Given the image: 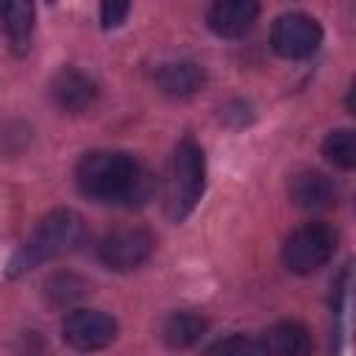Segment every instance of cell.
<instances>
[{
    "label": "cell",
    "mask_w": 356,
    "mask_h": 356,
    "mask_svg": "<svg viewBox=\"0 0 356 356\" xmlns=\"http://www.w3.org/2000/svg\"><path fill=\"white\" fill-rule=\"evenodd\" d=\"M78 189L97 203H145L153 192L150 172L120 150H95L81 159L75 172Z\"/></svg>",
    "instance_id": "1"
},
{
    "label": "cell",
    "mask_w": 356,
    "mask_h": 356,
    "mask_svg": "<svg viewBox=\"0 0 356 356\" xmlns=\"http://www.w3.org/2000/svg\"><path fill=\"white\" fill-rule=\"evenodd\" d=\"M83 217L72 209H56L39 220V225L31 231V236L17 248V253L8 261V275H22L33 270L42 261L58 259L72 253L83 242Z\"/></svg>",
    "instance_id": "2"
},
{
    "label": "cell",
    "mask_w": 356,
    "mask_h": 356,
    "mask_svg": "<svg viewBox=\"0 0 356 356\" xmlns=\"http://www.w3.org/2000/svg\"><path fill=\"white\" fill-rule=\"evenodd\" d=\"M206 189V159H203V147L192 139L184 136L175 145L172 153V164H170V178H167V214L170 220L181 222L184 217L192 214V209L197 206V200L203 197Z\"/></svg>",
    "instance_id": "3"
},
{
    "label": "cell",
    "mask_w": 356,
    "mask_h": 356,
    "mask_svg": "<svg viewBox=\"0 0 356 356\" xmlns=\"http://www.w3.org/2000/svg\"><path fill=\"white\" fill-rule=\"evenodd\" d=\"M337 248V234L325 222H306L284 242V264L289 273L309 275L328 264Z\"/></svg>",
    "instance_id": "4"
},
{
    "label": "cell",
    "mask_w": 356,
    "mask_h": 356,
    "mask_svg": "<svg viewBox=\"0 0 356 356\" xmlns=\"http://www.w3.org/2000/svg\"><path fill=\"white\" fill-rule=\"evenodd\" d=\"M323 42V28L303 11H286L273 22L270 44L284 58H309Z\"/></svg>",
    "instance_id": "5"
},
{
    "label": "cell",
    "mask_w": 356,
    "mask_h": 356,
    "mask_svg": "<svg viewBox=\"0 0 356 356\" xmlns=\"http://www.w3.org/2000/svg\"><path fill=\"white\" fill-rule=\"evenodd\" d=\"M153 248H156L153 234L131 225V228H114L111 234H106L97 248V256L108 270L128 273V270H136L139 264H145L150 259Z\"/></svg>",
    "instance_id": "6"
},
{
    "label": "cell",
    "mask_w": 356,
    "mask_h": 356,
    "mask_svg": "<svg viewBox=\"0 0 356 356\" xmlns=\"http://www.w3.org/2000/svg\"><path fill=\"white\" fill-rule=\"evenodd\" d=\"M61 337L75 350H100L114 342L117 320L95 312V309H75L61 323Z\"/></svg>",
    "instance_id": "7"
},
{
    "label": "cell",
    "mask_w": 356,
    "mask_h": 356,
    "mask_svg": "<svg viewBox=\"0 0 356 356\" xmlns=\"http://www.w3.org/2000/svg\"><path fill=\"white\" fill-rule=\"evenodd\" d=\"M50 97L61 111H72L75 114V111H83V108H89L95 103L97 83L86 72H81L75 67H64L50 81Z\"/></svg>",
    "instance_id": "8"
},
{
    "label": "cell",
    "mask_w": 356,
    "mask_h": 356,
    "mask_svg": "<svg viewBox=\"0 0 356 356\" xmlns=\"http://www.w3.org/2000/svg\"><path fill=\"white\" fill-rule=\"evenodd\" d=\"M259 17V3L253 0H220L209 8V28L222 39H236L253 28Z\"/></svg>",
    "instance_id": "9"
},
{
    "label": "cell",
    "mask_w": 356,
    "mask_h": 356,
    "mask_svg": "<svg viewBox=\"0 0 356 356\" xmlns=\"http://www.w3.org/2000/svg\"><path fill=\"white\" fill-rule=\"evenodd\" d=\"M259 350L261 356H309L312 334L298 320H281L261 334Z\"/></svg>",
    "instance_id": "10"
},
{
    "label": "cell",
    "mask_w": 356,
    "mask_h": 356,
    "mask_svg": "<svg viewBox=\"0 0 356 356\" xmlns=\"http://www.w3.org/2000/svg\"><path fill=\"white\" fill-rule=\"evenodd\" d=\"M334 197H337V189H334L331 178H325L317 170H303L289 181V200L298 209L320 211V209H328L334 203Z\"/></svg>",
    "instance_id": "11"
},
{
    "label": "cell",
    "mask_w": 356,
    "mask_h": 356,
    "mask_svg": "<svg viewBox=\"0 0 356 356\" xmlns=\"http://www.w3.org/2000/svg\"><path fill=\"white\" fill-rule=\"evenodd\" d=\"M156 83L170 97H189L206 83V72L195 61H167L159 67Z\"/></svg>",
    "instance_id": "12"
},
{
    "label": "cell",
    "mask_w": 356,
    "mask_h": 356,
    "mask_svg": "<svg viewBox=\"0 0 356 356\" xmlns=\"http://www.w3.org/2000/svg\"><path fill=\"white\" fill-rule=\"evenodd\" d=\"M206 328H209V323L200 314H195V312H172L161 323V339H164L167 348L184 350V348H192L195 342H200Z\"/></svg>",
    "instance_id": "13"
},
{
    "label": "cell",
    "mask_w": 356,
    "mask_h": 356,
    "mask_svg": "<svg viewBox=\"0 0 356 356\" xmlns=\"http://www.w3.org/2000/svg\"><path fill=\"white\" fill-rule=\"evenodd\" d=\"M0 17H3L11 47L17 53H25L31 44V33H33V6L25 0H11L0 6Z\"/></svg>",
    "instance_id": "14"
},
{
    "label": "cell",
    "mask_w": 356,
    "mask_h": 356,
    "mask_svg": "<svg viewBox=\"0 0 356 356\" xmlns=\"http://www.w3.org/2000/svg\"><path fill=\"white\" fill-rule=\"evenodd\" d=\"M323 156L339 167V170H350L356 164V136L353 131L342 128V131H331L323 142Z\"/></svg>",
    "instance_id": "15"
},
{
    "label": "cell",
    "mask_w": 356,
    "mask_h": 356,
    "mask_svg": "<svg viewBox=\"0 0 356 356\" xmlns=\"http://www.w3.org/2000/svg\"><path fill=\"white\" fill-rule=\"evenodd\" d=\"M86 281L72 275V273H56L53 278H47L44 284V295L56 303V306H67V303H75L78 298L86 295Z\"/></svg>",
    "instance_id": "16"
},
{
    "label": "cell",
    "mask_w": 356,
    "mask_h": 356,
    "mask_svg": "<svg viewBox=\"0 0 356 356\" xmlns=\"http://www.w3.org/2000/svg\"><path fill=\"white\" fill-rule=\"evenodd\" d=\"M203 356H259V348L253 339H248L242 334H231V337L211 342Z\"/></svg>",
    "instance_id": "17"
},
{
    "label": "cell",
    "mask_w": 356,
    "mask_h": 356,
    "mask_svg": "<svg viewBox=\"0 0 356 356\" xmlns=\"http://www.w3.org/2000/svg\"><path fill=\"white\" fill-rule=\"evenodd\" d=\"M128 11H131L128 3H117V0L103 3V6H100V22H103V28H117V25H122L125 17H128Z\"/></svg>",
    "instance_id": "18"
}]
</instances>
